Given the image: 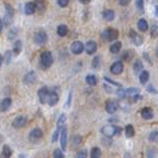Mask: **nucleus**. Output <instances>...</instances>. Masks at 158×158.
<instances>
[{"mask_svg":"<svg viewBox=\"0 0 158 158\" xmlns=\"http://www.w3.org/2000/svg\"><path fill=\"white\" fill-rule=\"evenodd\" d=\"M53 63V57L52 53L49 50H44L40 53V58H39V65L41 69L43 70H47L48 68L52 67Z\"/></svg>","mask_w":158,"mask_h":158,"instance_id":"1","label":"nucleus"},{"mask_svg":"<svg viewBox=\"0 0 158 158\" xmlns=\"http://www.w3.org/2000/svg\"><path fill=\"white\" fill-rule=\"evenodd\" d=\"M4 7H5V15L2 21H3L4 25L9 26L13 23V19H14V16H15V10L12 4L6 3V2L4 3Z\"/></svg>","mask_w":158,"mask_h":158,"instance_id":"2","label":"nucleus"},{"mask_svg":"<svg viewBox=\"0 0 158 158\" xmlns=\"http://www.w3.org/2000/svg\"><path fill=\"white\" fill-rule=\"evenodd\" d=\"M119 36V31L115 28H106L105 31L102 33L101 38L104 40V41L107 42H112L115 41Z\"/></svg>","mask_w":158,"mask_h":158,"instance_id":"3","label":"nucleus"},{"mask_svg":"<svg viewBox=\"0 0 158 158\" xmlns=\"http://www.w3.org/2000/svg\"><path fill=\"white\" fill-rule=\"evenodd\" d=\"M47 41H48V36H47L46 31H43V29H38V31H35V34H34L35 44L41 46V45L46 44Z\"/></svg>","mask_w":158,"mask_h":158,"instance_id":"4","label":"nucleus"},{"mask_svg":"<svg viewBox=\"0 0 158 158\" xmlns=\"http://www.w3.org/2000/svg\"><path fill=\"white\" fill-rule=\"evenodd\" d=\"M42 137H43V131L40 129V128H34L28 134V140L31 143H38L39 140H41Z\"/></svg>","mask_w":158,"mask_h":158,"instance_id":"5","label":"nucleus"},{"mask_svg":"<svg viewBox=\"0 0 158 158\" xmlns=\"http://www.w3.org/2000/svg\"><path fill=\"white\" fill-rule=\"evenodd\" d=\"M27 124V117L24 115H19V116L15 117V119L12 123V127L14 129H21V128L25 127Z\"/></svg>","mask_w":158,"mask_h":158,"instance_id":"6","label":"nucleus"},{"mask_svg":"<svg viewBox=\"0 0 158 158\" xmlns=\"http://www.w3.org/2000/svg\"><path fill=\"white\" fill-rule=\"evenodd\" d=\"M59 100H60V96H59V93L55 90V88L52 90H49V93H48L47 96V103L50 107L56 106L59 103Z\"/></svg>","mask_w":158,"mask_h":158,"instance_id":"7","label":"nucleus"},{"mask_svg":"<svg viewBox=\"0 0 158 158\" xmlns=\"http://www.w3.org/2000/svg\"><path fill=\"white\" fill-rule=\"evenodd\" d=\"M68 131H67V128L66 127H63L62 129L60 131V143H61V148H62L63 151H66L67 149V140H68Z\"/></svg>","mask_w":158,"mask_h":158,"instance_id":"8","label":"nucleus"},{"mask_svg":"<svg viewBox=\"0 0 158 158\" xmlns=\"http://www.w3.org/2000/svg\"><path fill=\"white\" fill-rule=\"evenodd\" d=\"M117 108H118V105L117 103L113 100H107L106 104H105V110L108 114H114L115 112L117 111Z\"/></svg>","mask_w":158,"mask_h":158,"instance_id":"9","label":"nucleus"},{"mask_svg":"<svg viewBox=\"0 0 158 158\" xmlns=\"http://www.w3.org/2000/svg\"><path fill=\"white\" fill-rule=\"evenodd\" d=\"M124 63L122 62V61H116V62H114L113 64L111 65L110 67V71L112 74H115V76H118V74L122 73L123 71H124Z\"/></svg>","mask_w":158,"mask_h":158,"instance_id":"10","label":"nucleus"},{"mask_svg":"<svg viewBox=\"0 0 158 158\" xmlns=\"http://www.w3.org/2000/svg\"><path fill=\"white\" fill-rule=\"evenodd\" d=\"M129 37H130L131 41H132L133 43L136 45V46H140V45L143 44V37H141L140 35H138L137 33H136L134 29H130Z\"/></svg>","mask_w":158,"mask_h":158,"instance_id":"11","label":"nucleus"},{"mask_svg":"<svg viewBox=\"0 0 158 158\" xmlns=\"http://www.w3.org/2000/svg\"><path fill=\"white\" fill-rule=\"evenodd\" d=\"M48 93H49V89H48V87H46V86L41 87L38 90V98H39L40 103H41L42 105H44V104L47 103Z\"/></svg>","mask_w":158,"mask_h":158,"instance_id":"12","label":"nucleus"},{"mask_svg":"<svg viewBox=\"0 0 158 158\" xmlns=\"http://www.w3.org/2000/svg\"><path fill=\"white\" fill-rule=\"evenodd\" d=\"M70 50L73 55H81V53L84 52V44H83L81 41L72 42V44L70 46Z\"/></svg>","mask_w":158,"mask_h":158,"instance_id":"13","label":"nucleus"},{"mask_svg":"<svg viewBox=\"0 0 158 158\" xmlns=\"http://www.w3.org/2000/svg\"><path fill=\"white\" fill-rule=\"evenodd\" d=\"M84 49L85 52H87V55H93V53L96 52V50H98V44H96L95 41H92V40H90V41H88L86 44L84 45Z\"/></svg>","mask_w":158,"mask_h":158,"instance_id":"14","label":"nucleus"},{"mask_svg":"<svg viewBox=\"0 0 158 158\" xmlns=\"http://www.w3.org/2000/svg\"><path fill=\"white\" fill-rule=\"evenodd\" d=\"M140 115L143 119L149 120L154 117V111H153V109L150 108V107H144V108H143L140 110Z\"/></svg>","mask_w":158,"mask_h":158,"instance_id":"15","label":"nucleus"},{"mask_svg":"<svg viewBox=\"0 0 158 158\" xmlns=\"http://www.w3.org/2000/svg\"><path fill=\"white\" fill-rule=\"evenodd\" d=\"M36 79H37L36 72L31 70V71L27 72V73H26L25 76H24V77H23V83H24V84H26V85H31L33 83H35Z\"/></svg>","mask_w":158,"mask_h":158,"instance_id":"16","label":"nucleus"},{"mask_svg":"<svg viewBox=\"0 0 158 158\" xmlns=\"http://www.w3.org/2000/svg\"><path fill=\"white\" fill-rule=\"evenodd\" d=\"M115 129H116V126H105L102 128V133L107 137H112V136H115Z\"/></svg>","mask_w":158,"mask_h":158,"instance_id":"17","label":"nucleus"},{"mask_svg":"<svg viewBox=\"0 0 158 158\" xmlns=\"http://www.w3.org/2000/svg\"><path fill=\"white\" fill-rule=\"evenodd\" d=\"M12 103L13 102L10 98H4L0 102V112H6L12 106Z\"/></svg>","mask_w":158,"mask_h":158,"instance_id":"18","label":"nucleus"},{"mask_svg":"<svg viewBox=\"0 0 158 158\" xmlns=\"http://www.w3.org/2000/svg\"><path fill=\"white\" fill-rule=\"evenodd\" d=\"M13 155V150L10 146L7 144H3L2 147V151H1V155H0V158H10Z\"/></svg>","mask_w":158,"mask_h":158,"instance_id":"19","label":"nucleus"},{"mask_svg":"<svg viewBox=\"0 0 158 158\" xmlns=\"http://www.w3.org/2000/svg\"><path fill=\"white\" fill-rule=\"evenodd\" d=\"M34 4L35 7H36V12L38 13H43L45 9H46V4H45L44 0H34Z\"/></svg>","mask_w":158,"mask_h":158,"instance_id":"20","label":"nucleus"},{"mask_svg":"<svg viewBox=\"0 0 158 158\" xmlns=\"http://www.w3.org/2000/svg\"><path fill=\"white\" fill-rule=\"evenodd\" d=\"M24 13L27 16L34 15L36 13V7H35L34 2H27V3H25V5H24Z\"/></svg>","mask_w":158,"mask_h":158,"instance_id":"21","label":"nucleus"},{"mask_svg":"<svg viewBox=\"0 0 158 158\" xmlns=\"http://www.w3.org/2000/svg\"><path fill=\"white\" fill-rule=\"evenodd\" d=\"M22 48H23L22 41H21V40H17V41L14 43V45H13L12 52L15 56H19L21 53V52H22Z\"/></svg>","mask_w":158,"mask_h":158,"instance_id":"22","label":"nucleus"},{"mask_svg":"<svg viewBox=\"0 0 158 158\" xmlns=\"http://www.w3.org/2000/svg\"><path fill=\"white\" fill-rule=\"evenodd\" d=\"M57 34L60 37H62V38L63 37H66L68 34V26L66 25V24H60V25H58Z\"/></svg>","mask_w":158,"mask_h":158,"instance_id":"23","label":"nucleus"},{"mask_svg":"<svg viewBox=\"0 0 158 158\" xmlns=\"http://www.w3.org/2000/svg\"><path fill=\"white\" fill-rule=\"evenodd\" d=\"M125 135L127 138H132L133 136L135 135V129L134 127H133V125H127L125 127Z\"/></svg>","mask_w":158,"mask_h":158,"instance_id":"24","label":"nucleus"},{"mask_svg":"<svg viewBox=\"0 0 158 158\" xmlns=\"http://www.w3.org/2000/svg\"><path fill=\"white\" fill-rule=\"evenodd\" d=\"M103 18L106 21H113L115 18V13L112 10H105L103 12Z\"/></svg>","mask_w":158,"mask_h":158,"instance_id":"25","label":"nucleus"},{"mask_svg":"<svg viewBox=\"0 0 158 158\" xmlns=\"http://www.w3.org/2000/svg\"><path fill=\"white\" fill-rule=\"evenodd\" d=\"M137 27L140 31H143V33H144V31H147L149 29V23L148 21H147L146 19H140L137 22Z\"/></svg>","mask_w":158,"mask_h":158,"instance_id":"26","label":"nucleus"},{"mask_svg":"<svg viewBox=\"0 0 158 158\" xmlns=\"http://www.w3.org/2000/svg\"><path fill=\"white\" fill-rule=\"evenodd\" d=\"M150 79V73L149 71L147 70H141L140 71V74H139V82H140V84L144 85L147 82L149 81Z\"/></svg>","mask_w":158,"mask_h":158,"instance_id":"27","label":"nucleus"},{"mask_svg":"<svg viewBox=\"0 0 158 158\" xmlns=\"http://www.w3.org/2000/svg\"><path fill=\"white\" fill-rule=\"evenodd\" d=\"M122 47H123V44H122V42L120 41H115L113 44L110 46V52L112 53H118L120 52V49H122Z\"/></svg>","mask_w":158,"mask_h":158,"instance_id":"28","label":"nucleus"},{"mask_svg":"<svg viewBox=\"0 0 158 158\" xmlns=\"http://www.w3.org/2000/svg\"><path fill=\"white\" fill-rule=\"evenodd\" d=\"M133 58H134V52H133V50H131V49L126 50L122 56V59L124 61H126V62H130Z\"/></svg>","mask_w":158,"mask_h":158,"instance_id":"29","label":"nucleus"},{"mask_svg":"<svg viewBox=\"0 0 158 158\" xmlns=\"http://www.w3.org/2000/svg\"><path fill=\"white\" fill-rule=\"evenodd\" d=\"M102 151L98 147H93L90 151V158H101Z\"/></svg>","mask_w":158,"mask_h":158,"instance_id":"30","label":"nucleus"},{"mask_svg":"<svg viewBox=\"0 0 158 158\" xmlns=\"http://www.w3.org/2000/svg\"><path fill=\"white\" fill-rule=\"evenodd\" d=\"M86 83L89 86H96L98 85V79L94 74H88L86 77Z\"/></svg>","mask_w":158,"mask_h":158,"instance_id":"31","label":"nucleus"},{"mask_svg":"<svg viewBox=\"0 0 158 158\" xmlns=\"http://www.w3.org/2000/svg\"><path fill=\"white\" fill-rule=\"evenodd\" d=\"M125 90H126V95L127 96H133V95H136V94H139V93H140V89H139V88H136V87H130Z\"/></svg>","mask_w":158,"mask_h":158,"instance_id":"32","label":"nucleus"},{"mask_svg":"<svg viewBox=\"0 0 158 158\" xmlns=\"http://www.w3.org/2000/svg\"><path fill=\"white\" fill-rule=\"evenodd\" d=\"M66 119H67V116H66L65 113H62L59 116L58 118V122H57V128H59V129H62V128L64 127V124L66 123Z\"/></svg>","mask_w":158,"mask_h":158,"instance_id":"33","label":"nucleus"},{"mask_svg":"<svg viewBox=\"0 0 158 158\" xmlns=\"http://www.w3.org/2000/svg\"><path fill=\"white\" fill-rule=\"evenodd\" d=\"M82 143V136L81 135H73L71 137V144L73 148H76V147H79L80 144Z\"/></svg>","mask_w":158,"mask_h":158,"instance_id":"34","label":"nucleus"},{"mask_svg":"<svg viewBox=\"0 0 158 158\" xmlns=\"http://www.w3.org/2000/svg\"><path fill=\"white\" fill-rule=\"evenodd\" d=\"M141 70H143V62H141L140 60H137L135 61L134 65H133V71H134V73H139Z\"/></svg>","mask_w":158,"mask_h":158,"instance_id":"35","label":"nucleus"},{"mask_svg":"<svg viewBox=\"0 0 158 158\" xmlns=\"http://www.w3.org/2000/svg\"><path fill=\"white\" fill-rule=\"evenodd\" d=\"M17 35H18V29L16 27H12L9 31V33H7V40L12 41V40H14L17 37Z\"/></svg>","mask_w":158,"mask_h":158,"instance_id":"36","label":"nucleus"},{"mask_svg":"<svg viewBox=\"0 0 158 158\" xmlns=\"http://www.w3.org/2000/svg\"><path fill=\"white\" fill-rule=\"evenodd\" d=\"M52 158H65V155H64V151L62 149L58 148L55 149L52 152Z\"/></svg>","mask_w":158,"mask_h":158,"instance_id":"37","label":"nucleus"},{"mask_svg":"<svg viewBox=\"0 0 158 158\" xmlns=\"http://www.w3.org/2000/svg\"><path fill=\"white\" fill-rule=\"evenodd\" d=\"M12 56H13V52L12 50H6L3 56V62L6 64V65H9L10 63V61H12Z\"/></svg>","mask_w":158,"mask_h":158,"instance_id":"38","label":"nucleus"},{"mask_svg":"<svg viewBox=\"0 0 158 158\" xmlns=\"http://www.w3.org/2000/svg\"><path fill=\"white\" fill-rule=\"evenodd\" d=\"M100 65H101V58L98 57V56H96V57L93 58L91 66H92L93 69H98L100 68Z\"/></svg>","mask_w":158,"mask_h":158,"instance_id":"39","label":"nucleus"},{"mask_svg":"<svg viewBox=\"0 0 158 158\" xmlns=\"http://www.w3.org/2000/svg\"><path fill=\"white\" fill-rule=\"evenodd\" d=\"M149 140L152 141V143H157L158 141V131L157 130H154L150 133L149 135Z\"/></svg>","mask_w":158,"mask_h":158,"instance_id":"40","label":"nucleus"},{"mask_svg":"<svg viewBox=\"0 0 158 158\" xmlns=\"http://www.w3.org/2000/svg\"><path fill=\"white\" fill-rule=\"evenodd\" d=\"M116 95L119 100H124V98H126V96H127L126 95V90L124 89V88L119 87V89L116 90Z\"/></svg>","mask_w":158,"mask_h":158,"instance_id":"41","label":"nucleus"},{"mask_svg":"<svg viewBox=\"0 0 158 158\" xmlns=\"http://www.w3.org/2000/svg\"><path fill=\"white\" fill-rule=\"evenodd\" d=\"M88 156V151L86 149H83L81 151H79L76 155V158H87Z\"/></svg>","mask_w":158,"mask_h":158,"instance_id":"42","label":"nucleus"},{"mask_svg":"<svg viewBox=\"0 0 158 158\" xmlns=\"http://www.w3.org/2000/svg\"><path fill=\"white\" fill-rule=\"evenodd\" d=\"M60 131L61 130L59 129V128H57L55 132H53V134L52 136V143H56V141H58L59 137H60Z\"/></svg>","mask_w":158,"mask_h":158,"instance_id":"43","label":"nucleus"},{"mask_svg":"<svg viewBox=\"0 0 158 158\" xmlns=\"http://www.w3.org/2000/svg\"><path fill=\"white\" fill-rule=\"evenodd\" d=\"M135 3H136V7L139 12H143V7H144V2L143 0H135Z\"/></svg>","mask_w":158,"mask_h":158,"instance_id":"44","label":"nucleus"},{"mask_svg":"<svg viewBox=\"0 0 158 158\" xmlns=\"http://www.w3.org/2000/svg\"><path fill=\"white\" fill-rule=\"evenodd\" d=\"M104 80H105V81H106L107 83H109V84L113 85V86H116V87H122V84H120V83H117V82L113 81V80L109 79L108 77H104Z\"/></svg>","mask_w":158,"mask_h":158,"instance_id":"45","label":"nucleus"},{"mask_svg":"<svg viewBox=\"0 0 158 158\" xmlns=\"http://www.w3.org/2000/svg\"><path fill=\"white\" fill-rule=\"evenodd\" d=\"M102 143H103V144L105 147H111V144H112L111 137H107V136H105V138L102 139Z\"/></svg>","mask_w":158,"mask_h":158,"instance_id":"46","label":"nucleus"},{"mask_svg":"<svg viewBox=\"0 0 158 158\" xmlns=\"http://www.w3.org/2000/svg\"><path fill=\"white\" fill-rule=\"evenodd\" d=\"M141 96L140 94H136V95H133V96H129V101L131 103H137L139 100H141Z\"/></svg>","mask_w":158,"mask_h":158,"instance_id":"47","label":"nucleus"},{"mask_svg":"<svg viewBox=\"0 0 158 158\" xmlns=\"http://www.w3.org/2000/svg\"><path fill=\"white\" fill-rule=\"evenodd\" d=\"M147 91L150 93H153V94H158V91L155 89L154 85H152V84L148 85V87H147Z\"/></svg>","mask_w":158,"mask_h":158,"instance_id":"48","label":"nucleus"},{"mask_svg":"<svg viewBox=\"0 0 158 158\" xmlns=\"http://www.w3.org/2000/svg\"><path fill=\"white\" fill-rule=\"evenodd\" d=\"M57 1H58V5L60 7H66L69 4V0H57Z\"/></svg>","mask_w":158,"mask_h":158,"instance_id":"49","label":"nucleus"},{"mask_svg":"<svg viewBox=\"0 0 158 158\" xmlns=\"http://www.w3.org/2000/svg\"><path fill=\"white\" fill-rule=\"evenodd\" d=\"M151 36L153 37H158V26L157 25H153L151 29Z\"/></svg>","mask_w":158,"mask_h":158,"instance_id":"50","label":"nucleus"},{"mask_svg":"<svg viewBox=\"0 0 158 158\" xmlns=\"http://www.w3.org/2000/svg\"><path fill=\"white\" fill-rule=\"evenodd\" d=\"M147 155H148V158H155V157H156V152H155L154 149H152V150L149 149Z\"/></svg>","mask_w":158,"mask_h":158,"instance_id":"51","label":"nucleus"},{"mask_svg":"<svg viewBox=\"0 0 158 158\" xmlns=\"http://www.w3.org/2000/svg\"><path fill=\"white\" fill-rule=\"evenodd\" d=\"M130 2H131V0H118V3L119 5H122V6H127V5H129Z\"/></svg>","mask_w":158,"mask_h":158,"instance_id":"52","label":"nucleus"},{"mask_svg":"<svg viewBox=\"0 0 158 158\" xmlns=\"http://www.w3.org/2000/svg\"><path fill=\"white\" fill-rule=\"evenodd\" d=\"M123 133V128L116 126V129H115V136H119Z\"/></svg>","mask_w":158,"mask_h":158,"instance_id":"53","label":"nucleus"},{"mask_svg":"<svg viewBox=\"0 0 158 158\" xmlns=\"http://www.w3.org/2000/svg\"><path fill=\"white\" fill-rule=\"evenodd\" d=\"M71 96H72V94H71V92H70V93H69V95H68V98H67V103H66L65 107H69V106H70V103H71Z\"/></svg>","mask_w":158,"mask_h":158,"instance_id":"54","label":"nucleus"},{"mask_svg":"<svg viewBox=\"0 0 158 158\" xmlns=\"http://www.w3.org/2000/svg\"><path fill=\"white\" fill-rule=\"evenodd\" d=\"M104 87H105V89H106V91H107L108 93H111L112 91H113V90H112V88H111V87H108V85H107V84L104 85Z\"/></svg>","mask_w":158,"mask_h":158,"instance_id":"55","label":"nucleus"},{"mask_svg":"<svg viewBox=\"0 0 158 158\" xmlns=\"http://www.w3.org/2000/svg\"><path fill=\"white\" fill-rule=\"evenodd\" d=\"M3 21H2V19L1 18H0V34L2 33V31H3Z\"/></svg>","mask_w":158,"mask_h":158,"instance_id":"56","label":"nucleus"},{"mask_svg":"<svg viewBox=\"0 0 158 158\" xmlns=\"http://www.w3.org/2000/svg\"><path fill=\"white\" fill-rule=\"evenodd\" d=\"M81 3H83V4H88V3H90L92 0H79Z\"/></svg>","mask_w":158,"mask_h":158,"instance_id":"57","label":"nucleus"},{"mask_svg":"<svg viewBox=\"0 0 158 158\" xmlns=\"http://www.w3.org/2000/svg\"><path fill=\"white\" fill-rule=\"evenodd\" d=\"M2 63H3V56H2L1 53H0V67H1Z\"/></svg>","mask_w":158,"mask_h":158,"instance_id":"58","label":"nucleus"},{"mask_svg":"<svg viewBox=\"0 0 158 158\" xmlns=\"http://www.w3.org/2000/svg\"><path fill=\"white\" fill-rule=\"evenodd\" d=\"M155 15H156L157 17H158V6L155 7Z\"/></svg>","mask_w":158,"mask_h":158,"instance_id":"59","label":"nucleus"},{"mask_svg":"<svg viewBox=\"0 0 158 158\" xmlns=\"http://www.w3.org/2000/svg\"><path fill=\"white\" fill-rule=\"evenodd\" d=\"M2 139H3V137H2V135L0 134V143H1V141H2Z\"/></svg>","mask_w":158,"mask_h":158,"instance_id":"60","label":"nucleus"}]
</instances>
